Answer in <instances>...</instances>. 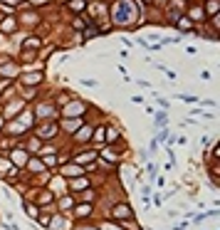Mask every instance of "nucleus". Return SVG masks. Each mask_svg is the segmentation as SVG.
<instances>
[{
  "mask_svg": "<svg viewBox=\"0 0 220 230\" xmlns=\"http://www.w3.org/2000/svg\"><path fill=\"white\" fill-rule=\"evenodd\" d=\"M116 213H119V218H129V208L126 205H119V208H116Z\"/></svg>",
  "mask_w": 220,
  "mask_h": 230,
  "instance_id": "f257e3e1",
  "label": "nucleus"
},
{
  "mask_svg": "<svg viewBox=\"0 0 220 230\" xmlns=\"http://www.w3.org/2000/svg\"><path fill=\"white\" fill-rule=\"evenodd\" d=\"M208 10H210V12L218 10V3H215V0H210V3H208Z\"/></svg>",
  "mask_w": 220,
  "mask_h": 230,
  "instance_id": "f03ea898",
  "label": "nucleus"
}]
</instances>
